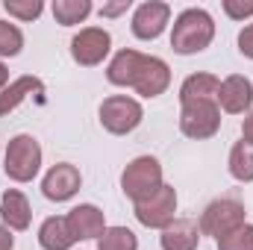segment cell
Wrapping results in <instances>:
<instances>
[{
    "label": "cell",
    "instance_id": "obj_1",
    "mask_svg": "<svg viewBox=\"0 0 253 250\" xmlns=\"http://www.w3.org/2000/svg\"><path fill=\"white\" fill-rule=\"evenodd\" d=\"M215 39V21L206 9L191 6L186 12L177 15L174 30H171V47L180 56H194L200 50H206Z\"/></svg>",
    "mask_w": 253,
    "mask_h": 250
},
{
    "label": "cell",
    "instance_id": "obj_2",
    "mask_svg": "<svg viewBox=\"0 0 253 250\" xmlns=\"http://www.w3.org/2000/svg\"><path fill=\"white\" fill-rule=\"evenodd\" d=\"M39 168H42V144L27 132L15 135L6 147V156H3L6 177L15 183H30V180H36Z\"/></svg>",
    "mask_w": 253,
    "mask_h": 250
},
{
    "label": "cell",
    "instance_id": "obj_3",
    "mask_svg": "<svg viewBox=\"0 0 253 250\" xmlns=\"http://www.w3.org/2000/svg\"><path fill=\"white\" fill-rule=\"evenodd\" d=\"M245 215H248V209H245V203L239 197H218V200H212L203 209V215H200V233L212 236L218 242L221 236H227L236 227L248 224Z\"/></svg>",
    "mask_w": 253,
    "mask_h": 250
},
{
    "label": "cell",
    "instance_id": "obj_4",
    "mask_svg": "<svg viewBox=\"0 0 253 250\" xmlns=\"http://www.w3.org/2000/svg\"><path fill=\"white\" fill-rule=\"evenodd\" d=\"M159 186H162V165L153 156H135L121 174V191L132 203L150 197Z\"/></svg>",
    "mask_w": 253,
    "mask_h": 250
},
{
    "label": "cell",
    "instance_id": "obj_5",
    "mask_svg": "<svg viewBox=\"0 0 253 250\" xmlns=\"http://www.w3.org/2000/svg\"><path fill=\"white\" fill-rule=\"evenodd\" d=\"M135 218L147 230H165L168 224H174L177 221V191H174V186L162 183L150 197L138 200L135 203Z\"/></svg>",
    "mask_w": 253,
    "mask_h": 250
},
{
    "label": "cell",
    "instance_id": "obj_6",
    "mask_svg": "<svg viewBox=\"0 0 253 250\" xmlns=\"http://www.w3.org/2000/svg\"><path fill=\"white\" fill-rule=\"evenodd\" d=\"M144 118V109L135 97H126V94H112L100 103V124L106 132L112 135H126L132 132L135 126L141 124Z\"/></svg>",
    "mask_w": 253,
    "mask_h": 250
},
{
    "label": "cell",
    "instance_id": "obj_7",
    "mask_svg": "<svg viewBox=\"0 0 253 250\" xmlns=\"http://www.w3.org/2000/svg\"><path fill=\"white\" fill-rule=\"evenodd\" d=\"M180 129H183V135H189L194 141L212 138L221 129V106H218V100L183 103V109H180Z\"/></svg>",
    "mask_w": 253,
    "mask_h": 250
},
{
    "label": "cell",
    "instance_id": "obj_8",
    "mask_svg": "<svg viewBox=\"0 0 253 250\" xmlns=\"http://www.w3.org/2000/svg\"><path fill=\"white\" fill-rule=\"evenodd\" d=\"M109 50H112V36L103 27H85L71 39V56L83 68L100 65L109 56Z\"/></svg>",
    "mask_w": 253,
    "mask_h": 250
},
{
    "label": "cell",
    "instance_id": "obj_9",
    "mask_svg": "<svg viewBox=\"0 0 253 250\" xmlns=\"http://www.w3.org/2000/svg\"><path fill=\"white\" fill-rule=\"evenodd\" d=\"M168 21H171V6L162 0H147L141 6H135V12H132V36L141 42H153L165 33Z\"/></svg>",
    "mask_w": 253,
    "mask_h": 250
},
{
    "label": "cell",
    "instance_id": "obj_10",
    "mask_svg": "<svg viewBox=\"0 0 253 250\" xmlns=\"http://www.w3.org/2000/svg\"><path fill=\"white\" fill-rule=\"evenodd\" d=\"M80 186H83L80 168L71 165V162H59V165H53V168L44 174V180H42V194H44L47 200L65 203V200H71V197L80 191Z\"/></svg>",
    "mask_w": 253,
    "mask_h": 250
},
{
    "label": "cell",
    "instance_id": "obj_11",
    "mask_svg": "<svg viewBox=\"0 0 253 250\" xmlns=\"http://www.w3.org/2000/svg\"><path fill=\"white\" fill-rule=\"evenodd\" d=\"M68 227L74 233L77 242H88V239H100L106 233V218H103V209H97L94 203H80L74 206L68 215Z\"/></svg>",
    "mask_w": 253,
    "mask_h": 250
},
{
    "label": "cell",
    "instance_id": "obj_12",
    "mask_svg": "<svg viewBox=\"0 0 253 250\" xmlns=\"http://www.w3.org/2000/svg\"><path fill=\"white\" fill-rule=\"evenodd\" d=\"M218 106L230 115H245L253 106V83L242 74H230L224 83H221V91H218Z\"/></svg>",
    "mask_w": 253,
    "mask_h": 250
},
{
    "label": "cell",
    "instance_id": "obj_13",
    "mask_svg": "<svg viewBox=\"0 0 253 250\" xmlns=\"http://www.w3.org/2000/svg\"><path fill=\"white\" fill-rule=\"evenodd\" d=\"M168 85H171V68H168V62L159 59V56H144L132 88L141 97H159V94H165Z\"/></svg>",
    "mask_w": 253,
    "mask_h": 250
},
{
    "label": "cell",
    "instance_id": "obj_14",
    "mask_svg": "<svg viewBox=\"0 0 253 250\" xmlns=\"http://www.w3.org/2000/svg\"><path fill=\"white\" fill-rule=\"evenodd\" d=\"M200 224L191 218H177L174 224H168L159 236L162 250H197L200 245Z\"/></svg>",
    "mask_w": 253,
    "mask_h": 250
},
{
    "label": "cell",
    "instance_id": "obj_15",
    "mask_svg": "<svg viewBox=\"0 0 253 250\" xmlns=\"http://www.w3.org/2000/svg\"><path fill=\"white\" fill-rule=\"evenodd\" d=\"M0 218L9 230H27L30 221H33V209H30V200L24 191L18 188H9L3 191L0 197Z\"/></svg>",
    "mask_w": 253,
    "mask_h": 250
},
{
    "label": "cell",
    "instance_id": "obj_16",
    "mask_svg": "<svg viewBox=\"0 0 253 250\" xmlns=\"http://www.w3.org/2000/svg\"><path fill=\"white\" fill-rule=\"evenodd\" d=\"M33 94H44V83L39 77H18L12 80L3 91H0V118H6L9 112H15L24 100H30Z\"/></svg>",
    "mask_w": 253,
    "mask_h": 250
},
{
    "label": "cell",
    "instance_id": "obj_17",
    "mask_svg": "<svg viewBox=\"0 0 253 250\" xmlns=\"http://www.w3.org/2000/svg\"><path fill=\"white\" fill-rule=\"evenodd\" d=\"M144 56H147V53H138V50H132V47L118 50V53L112 56L109 68H106V80H109L112 85H124V88L129 85V88H132V83H135V77H138V71H141Z\"/></svg>",
    "mask_w": 253,
    "mask_h": 250
},
{
    "label": "cell",
    "instance_id": "obj_18",
    "mask_svg": "<svg viewBox=\"0 0 253 250\" xmlns=\"http://www.w3.org/2000/svg\"><path fill=\"white\" fill-rule=\"evenodd\" d=\"M39 245L44 250H71L77 245V239H74V233H71L65 215H50V218H44V224L39 227Z\"/></svg>",
    "mask_w": 253,
    "mask_h": 250
},
{
    "label": "cell",
    "instance_id": "obj_19",
    "mask_svg": "<svg viewBox=\"0 0 253 250\" xmlns=\"http://www.w3.org/2000/svg\"><path fill=\"white\" fill-rule=\"evenodd\" d=\"M221 80L215 74H189L180 85V103H194V100H218Z\"/></svg>",
    "mask_w": 253,
    "mask_h": 250
},
{
    "label": "cell",
    "instance_id": "obj_20",
    "mask_svg": "<svg viewBox=\"0 0 253 250\" xmlns=\"http://www.w3.org/2000/svg\"><path fill=\"white\" fill-rule=\"evenodd\" d=\"M53 18H56V24H62V27H74V24H83L88 15H91V0H56L53 6Z\"/></svg>",
    "mask_w": 253,
    "mask_h": 250
},
{
    "label": "cell",
    "instance_id": "obj_21",
    "mask_svg": "<svg viewBox=\"0 0 253 250\" xmlns=\"http://www.w3.org/2000/svg\"><path fill=\"white\" fill-rule=\"evenodd\" d=\"M230 174L239 183H253V144L236 141L230 150Z\"/></svg>",
    "mask_w": 253,
    "mask_h": 250
},
{
    "label": "cell",
    "instance_id": "obj_22",
    "mask_svg": "<svg viewBox=\"0 0 253 250\" xmlns=\"http://www.w3.org/2000/svg\"><path fill=\"white\" fill-rule=\"evenodd\" d=\"M97 250H138V239L126 227H106V233L97 239Z\"/></svg>",
    "mask_w": 253,
    "mask_h": 250
},
{
    "label": "cell",
    "instance_id": "obj_23",
    "mask_svg": "<svg viewBox=\"0 0 253 250\" xmlns=\"http://www.w3.org/2000/svg\"><path fill=\"white\" fill-rule=\"evenodd\" d=\"M24 47V33L18 24H9V21H0V59L6 56H18Z\"/></svg>",
    "mask_w": 253,
    "mask_h": 250
},
{
    "label": "cell",
    "instance_id": "obj_24",
    "mask_svg": "<svg viewBox=\"0 0 253 250\" xmlns=\"http://www.w3.org/2000/svg\"><path fill=\"white\" fill-rule=\"evenodd\" d=\"M218 250H253V224H242L218 239Z\"/></svg>",
    "mask_w": 253,
    "mask_h": 250
},
{
    "label": "cell",
    "instance_id": "obj_25",
    "mask_svg": "<svg viewBox=\"0 0 253 250\" xmlns=\"http://www.w3.org/2000/svg\"><path fill=\"white\" fill-rule=\"evenodd\" d=\"M3 9L18 21H36L44 12V3L42 0H3Z\"/></svg>",
    "mask_w": 253,
    "mask_h": 250
},
{
    "label": "cell",
    "instance_id": "obj_26",
    "mask_svg": "<svg viewBox=\"0 0 253 250\" xmlns=\"http://www.w3.org/2000/svg\"><path fill=\"white\" fill-rule=\"evenodd\" d=\"M224 12H227L233 21L253 18V0H224Z\"/></svg>",
    "mask_w": 253,
    "mask_h": 250
},
{
    "label": "cell",
    "instance_id": "obj_27",
    "mask_svg": "<svg viewBox=\"0 0 253 250\" xmlns=\"http://www.w3.org/2000/svg\"><path fill=\"white\" fill-rule=\"evenodd\" d=\"M129 6H132V0H115V3H103V6H100V15H103V18H118V15H124Z\"/></svg>",
    "mask_w": 253,
    "mask_h": 250
},
{
    "label": "cell",
    "instance_id": "obj_28",
    "mask_svg": "<svg viewBox=\"0 0 253 250\" xmlns=\"http://www.w3.org/2000/svg\"><path fill=\"white\" fill-rule=\"evenodd\" d=\"M239 50H242V56L253 59V24H248V27L239 33Z\"/></svg>",
    "mask_w": 253,
    "mask_h": 250
},
{
    "label": "cell",
    "instance_id": "obj_29",
    "mask_svg": "<svg viewBox=\"0 0 253 250\" xmlns=\"http://www.w3.org/2000/svg\"><path fill=\"white\" fill-rule=\"evenodd\" d=\"M15 248V236L6 224H0V250H12Z\"/></svg>",
    "mask_w": 253,
    "mask_h": 250
},
{
    "label": "cell",
    "instance_id": "obj_30",
    "mask_svg": "<svg viewBox=\"0 0 253 250\" xmlns=\"http://www.w3.org/2000/svg\"><path fill=\"white\" fill-rule=\"evenodd\" d=\"M242 141H248V144H253V112L242 121Z\"/></svg>",
    "mask_w": 253,
    "mask_h": 250
},
{
    "label": "cell",
    "instance_id": "obj_31",
    "mask_svg": "<svg viewBox=\"0 0 253 250\" xmlns=\"http://www.w3.org/2000/svg\"><path fill=\"white\" fill-rule=\"evenodd\" d=\"M6 85H9V68H6V65L0 62V91H3Z\"/></svg>",
    "mask_w": 253,
    "mask_h": 250
}]
</instances>
